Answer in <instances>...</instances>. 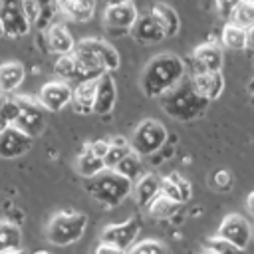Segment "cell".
<instances>
[{"mask_svg": "<svg viewBox=\"0 0 254 254\" xmlns=\"http://www.w3.org/2000/svg\"><path fill=\"white\" fill-rule=\"evenodd\" d=\"M16 248H22V230L18 222L4 218L0 220V254Z\"/></svg>", "mask_w": 254, "mask_h": 254, "instance_id": "cell-26", "label": "cell"}, {"mask_svg": "<svg viewBox=\"0 0 254 254\" xmlns=\"http://www.w3.org/2000/svg\"><path fill=\"white\" fill-rule=\"evenodd\" d=\"M137 16H139V12L131 0H119V2H113L105 8L103 24L107 26V30H111V34L119 36V34H125L131 30Z\"/></svg>", "mask_w": 254, "mask_h": 254, "instance_id": "cell-9", "label": "cell"}, {"mask_svg": "<svg viewBox=\"0 0 254 254\" xmlns=\"http://www.w3.org/2000/svg\"><path fill=\"white\" fill-rule=\"evenodd\" d=\"M161 192L169 198H173L179 204L189 202L190 194H192V187L189 183L187 177H183L181 173H171L167 177L161 179Z\"/></svg>", "mask_w": 254, "mask_h": 254, "instance_id": "cell-18", "label": "cell"}, {"mask_svg": "<svg viewBox=\"0 0 254 254\" xmlns=\"http://www.w3.org/2000/svg\"><path fill=\"white\" fill-rule=\"evenodd\" d=\"M95 87H97V77L95 79H85L79 81L73 87L71 93V103L77 113H93V103H95Z\"/></svg>", "mask_w": 254, "mask_h": 254, "instance_id": "cell-24", "label": "cell"}, {"mask_svg": "<svg viewBox=\"0 0 254 254\" xmlns=\"http://www.w3.org/2000/svg\"><path fill=\"white\" fill-rule=\"evenodd\" d=\"M129 32L133 34L135 40H139L143 44H157V42H161V40L167 38L165 26L161 24V20L153 12H147L143 16H137V20H135V24L131 26Z\"/></svg>", "mask_w": 254, "mask_h": 254, "instance_id": "cell-14", "label": "cell"}, {"mask_svg": "<svg viewBox=\"0 0 254 254\" xmlns=\"http://www.w3.org/2000/svg\"><path fill=\"white\" fill-rule=\"evenodd\" d=\"M246 48L254 52V26H250L246 30Z\"/></svg>", "mask_w": 254, "mask_h": 254, "instance_id": "cell-41", "label": "cell"}, {"mask_svg": "<svg viewBox=\"0 0 254 254\" xmlns=\"http://www.w3.org/2000/svg\"><path fill=\"white\" fill-rule=\"evenodd\" d=\"M119 175H123L125 179H129L131 183H135L141 175H143V161H141V155H137L135 151L127 153L115 167H113Z\"/></svg>", "mask_w": 254, "mask_h": 254, "instance_id": "cell-29", "label": "cell"}, {"mask_svg": "<svg viewBox=\"0 0 254 254\" xmlns=\"http://www.w3.org/2000/svg\"><path fill=\"white\" fill-rule=\"evenodd\" d=\"M75 169L77 173L83 177V179H91L93 175H97L99 171L105 169V163L101 157H97L93 151H89V147L85 145V149L77 155V161H75Z\"/></svg>", "mask_w": 254, "mask_h": 254, "instance_id": "cell-27", "label": "cell"}, {"mask_svg": "<svg viewBox=\"0 0 254 254\" xmlns=\"http://www.w3.org/2000/svg\"><path fill=\"white\" fill-rule=\"evenodd\" d=\"M46 40H48V48L58 56L69 54L75 48V40L64 24H52L46 32Z\"/></svg>", "mask_w": 254, "mask_h": 254, "instance_id": "cell-22", "label": "cell"}, {"mask_svg": "<svg viewBox=\"0 0 254 254\" xmlns=\"http://www.w3.org/2000/svg\"><path fill=\"white\" fill-rule=\"evenodd\" d=\"M2 254H30V252H26L24 248H16V250H8V252H2Z\"/></svg>", "mask_w": 254, "mask_h": 254, "instance_id": "cell-43", "label": "cell"}, {"mask_svg": "<svg viewBox=\"0 0 254 254\" xmlns=\"http://www.w3.org/2000/svg\"><path fill=\"white\" fill-rule=\"evenodd\" d=\"M87 222H89L87 214L83 212L60 210L50 218L46 226V236L56 246H69L83 238L87 230Z\"/></svg>", "mask_w": 254, "mask_h": 254, "instance_id": "cell-5", "label": "cell"}, {"mask_svg": "<svg viewBox=\"0 0 254 254\" xmlns=\"http://www.w3.org/2000/svg\"><path fill=\"white\" fill-rule=\"evenodd\" d=\"M202 254H212V252H206V250H204V252H202Z\"/></svg>", "mask_w": 254, "mask_h": 254, "instance_id": "cell-47", "label": "cell"}, {"mask_svg": "<svg viewBox=\"0 0 254 254\" xmlns=\"http://www.w3.org/2000/svg\"><path fill=\"white\" fill-rule=\"evenodd\" d=\"M244 2H248V4H254V0H244Z\"/></svg>", "mask_w": 254, "mask_h": 254, "instance_id": "cell-46", "label": "cell"}, {"mask_svg": "<svg viewBox=\"0 0 254 254\" xmlns=\"http://www.w3.org/2000/svg\"><path fill=\"white\" fill-rule=\"evenodd\" d=\"M71 85L64 79H54L42 85L40 93H38V101L46 111H62L71 103Z\"/></svg>", "mask_w": 254, "mask_h": 254, "instance_id": "cell-11", "label": "cell"}, {"mask_svg": "<svg viewBox=\"0 0 254 254\" xmlns=\"http://www.w3.org/2000/svg\"><path fill=\"white\" fill-rule=\"evenodd\" d=\"M32 149V137L10 125L0 133V157L2 159H18L24 157Z\"/></svg>", "mask_w": 254, "mask_h": 254, "instance_id": "cell-13", "label": "cell"}, {"mask_svg": "<svg viewBox=\"0 0 254 254\" xmlns=\"http://www.w3.org/2000/svg\"><path fill=\"white\" fill-rule=\"evenodd\" d=\"M220 42L224 48H230V50H244L246 48V30L236 26L234 22H226L224 28H222V36H220Z\"/></svg>", "mask_w": 254, "mask_h": 254, "instance_id": "cell-30", "label": "cell"}, {"mask_svg": "<svg viewBox=\"0 0 254 254\" xmlns=\"http://www.w3.org/2000/svg\"><path fill=\"white\" fill-rule=\"evenodd\" d=\"M0 20L4 26V36L20 38L30 32V22L24 14L22 0H0Z\"/></svg>", "mask_w": 254, "mask_h": 254, "instance_id": "cell-10", "label": "cell"}, {"mask_svg": "<svg viewBox=\"0 0 254 254\" xmlns=\"http://www.w3.org/2000/svg\"><path fill=\"white\" fill-rule=\"evenodd\" d=\"M151 12H153V14L161 20V24L165 26L167 38H173V36L179 34V30H181V20H179L177 12H175L171 6L163 4V2H157V4L151 8Z\"/></svg>", "mask_w": 254, "mask_h": 254, "instance_id": "cell-28", "label": "cell"}, {"mask_svg": "<svg viewBox=\"0 0 254 254\" xmlns=\"http://www.w3.org/2000/svg\"><path fill=\"white\" fill-rule=\"evenodd\" d=\"M58 10L71 22H89L95 14V0H56Z\"/></svg>", "mask_w": 254, "mask_h": 254, "instance_id": "cell-20", "label": "cell"}, {"mask_svg": "<svg viewBox=\"0 0 254 254\" xmlns=\"http://www.w3.org/2000/svg\"><path fill=\"white\" fill-rule=\"evenodd\" d=\"M232 183H234L232 173L226 171V169H220V171L212 173V177H210V185H212L218 192H226V190L232 187Z\"/></svg>", "mask_w": 254, "mask_h": 254, "instance_id": "cell-36", "label": "cell"}, {"mask_svg": "<svg viewBox=\"0 0 254 254\" xmlns=\"http://www.w3.org/2000/svg\"><path fill=\"white\" fill-rule=\"evenodd\" d=\"M159 103L169 117H173L177 121H192L206 111L210 101L204 99L192 87L190 79L183 77L173 89H169L167 93H163L159 97Z\"/></svg>", "mask_w": 254, "mask_h": 254, "instance_id": "cell-2", "label": "cell"}, {"mask_svg": "<svg viewBox=\"0 0 254 254\" xmlns=\"http://www.w3.org/2000/svg\"><path fill=\"white\" fill-rule=\"evenodd\" d=\"M89 147V151H93L97 157H105V153H107V149H109V139H95L93 143H89L87 145Z\"/></svg>", "mask_w": 254, "mask_h": 254, "instance_id": "cell-39", "label": "cell"}, {"mask_svg": "<svg viewBox=\"0 0 254 254\" xmlns=\"http://www.w3.org/2000/svg\"><path fill=\"white\" fill-rule=\"evenodd\" d=\"M192 87L208 101H214L224 91V75L222 71H194L190 77Z\"/></svg>", "mask_w": 254, "mask_h": 254, "instance_id": "cell-16", "label": "cell"}, {"mask_svg": "<svg viewBox=\"0 0 254 254\" xmlns=\"http://www.w3.org/2000/svg\"><path fill=\"white\" fill-rule=\"evenodd\" d=\"M145 208H147V212H149L151 218H155V220H167V218H171V216H175L179 212L181 204L175 202L173 198L165 196L163 192H159Z\"/></svg>", "mask_w": 254, "mask_h": 254, "instance_id": "cell-25", "label": "cell"}, {"mask_svg": "<svg viewBox=\"0 0 254 254\" xmlns=\"http://www.w3.org/2000/svg\"><path fill=\"white\" fill-rule=\"evenodd\" d=\"M139 232H141V222H139L137 216H131L125 222H111V224L103 226L99 238H101V242H107V244H113L117 248L129 250L137 242Z\"/></svg>", "mask_w": 254, "mask_h": 254, "instance_id": "cell-8", "label": "cell"}, {"mask_svg": "<svg viewBox=\"0 0 254 254\" xmlns=\"http://www.w3.org/2000/svg\"><path fill=\"white\" fill-rule=\"evenodd\" d=\"M214 2H216V10L222 18H230L232 10L240 4V0H214Z\"/></svg>", "mask_w": 254, "mask_h": 254, "instance_id": "cell-38", "label": "cell"}, {"mask_svg": "<svg viewBox=\"0 0 254 254\" xmlns=\"http://www.w3.org/2000/svg\"><path fill=\"white\" fill-rule=\"evenodd\" d=\"M230 22H234L236 26H240L244 30L254 26V4H248V2L240 0V4L230 14Z\"/></svg>", "mask_w": 254, "mask_h": 254, "instance_id": "cell-35", "label": "cell"}, {"mask_svg": "<svg viewBox=\"0 0 254 254\" xmlns=\"http://www.w3.org/2000/svg\"><path fill=\"white\" fill-rule=\"evenodd\" d=\"M192 60L196 64V71H220L224 64V52L216 42H206L194 48Z\"/></svg>", "mask_w": 254, "mask_h": 254, "instance_id": "cell-15", "label": "cell"}, {"mask_svg": "<svg viewBox=\"0 0 254 254\" xmlns=\"http://www.w3.org/2000/svg\"><path fill=\"white\" fill-rule=\"evenodd\" d=\"M187 73L185 62L171 52L159 54L147 62V65L141 71V89L147 97H161L169 89H173Z\"/></svg>", "mask_w": 254, "mask_h": 254, "instance_id": "cell-1", "label": "cell"}, {"mask_svg": "<svg viewBox=\"0 0 254 254\" xmlns=\"http://www.w3.org/2000/svg\"><path fill=\"white\" fill-rule=\"evenodd\" d=\"M127 254H171L169 246L157 238H145V240H137Z\"/></svg>", "mask_w": 254, "mask_h": 254, "instance_id": "cell-33", "label": "cell"}, {"mask_svg": "<svg viewBox=\"0 0 254 254\" xmlns=\"http://www.w3.org/2000/svg\"><path fill=\"white\" fill-rule=\"evenodd\" d=\"M22 8H24V14H26L30 26H32V24H38L40 14H42V4H40V0H22Z\"/></svg>", "mask_w": 254, "mask_h": 254, "instance_id": "cell-37", "label": "cell"}, {"mask_svg": "<svg viewBox=\"0 0 254 254\" xmlns=\"http://www.w3.org/2000/svg\"><path fill=\"white\" fill-rule=\"evenodd\" d=\"M133 196L139 206H147L159 192H161V177L155 173H143L135 183H133Z\"/></svg>", "mask_w": 254, "mask_h": 254, "instance_id": "cell-19", "label": "cell"}, {"mask_svg": "<svg viewBox=\"0 0 254 254\" xmlns=\"http://www.w3.org/2000/svg\"><path fill=\"white\" fill-rule=\"evenodd\" d=\"M26 79L24 64L12 60L0 64V93H14Z\"/></svg>", "mask_w": 254, "mask_h": 254, "instance_id": "cell-21", "label": "cell"}, {"mask_svg": "<svg viewBox=\"0 0 254 254\" xmlns=\"http://www.w3.org/2000/svg\"><path fill=\"white\" fill-rule=\"evenodd\" d=\"M246 210L250 212V216H254V190L246 196Z\"/></svg>", "mask_w": 254, "mask_h": 254, "instance_id": "cell-42", "label": "cell"}, {"mask_svg": "<svg viewBox=\"0 0 254 254\" xmlns=\"http://www.w3.org/2000/svg\"><path fill=\"white\" fill-rule=\"evenodd\" d=\"M54 69H56V73H58L64 81H67V79H77V81L93 79V77L87 73V69L77 62V58L73 56V52L64 54V56H58Z\"/></svg>", "mask_w": 254, "mask_h": 254, "instance_id": "cell-23", "label": "cell"}, {"mask_svg": "<svg viewBox=\"0 0 254 254\" xmlns=\"http://www.w3.org/2000/svg\"><path fill=\"white\" fill-rule=\"evenodd\" d=\"M73 56L93 79L99 77L103 71H115L121 64L117 50L107 40L99 38H85L77 42L73 48Z\"/></svg>", "mask_w": 254, "mask_h": 254, "instance_id": "cell-3", "label": "cell"}, {"mask_svg": "<svg viewBox=\"0 0 254 254\" xmlns=\"http://www.w3.org/2000/svg\"><path fill=\"white\" fill-rule=\"evenodd\" d=\"M117 101V87L113 81L111 71H103L97 77V87H95V103H93V113L105 115L113 109Z\"/></svg>", "mask_w": 254, "mask_h": 254, "instance_id": "cell-17", "label": "cell"}, {"mask_svg": "<svg viewBox=\"0 0 254 254\" xmlns=\"http://www.w3.org/2000/svg\"><path fill=\"white\" fill-rule=\"evenodd\" d=\"M216 234H218V236H222V238H226V240H230L232 244H236V246H240V248H244V250H246V246L250 244V238H252L254 230H252L250 222H248L242 214L232 212V214H226V216L222 218V222H220V226H218Z\"/></svg>", "mask_w": 254, "mask_h": 254, "instance_id": "cell-12", "label": "cell"}, {"mask_svg": "<svg viewBox=\"0 0 254 254\" xmlns=\"http://www.w3.org/2000/svg\"><path fill=\"white\" fill-rule=\"evenodd\" d=\"M4 36V26H2V20H0V38Z\"/></svg>", "mask_w": 254, "mask_h": 254, "instance_id": "cell-45", "label": "cell"}, {"mask_svg": "<svg viewBox=\"0 0 254 254\" xmlns=\"http://www.w3.org/2000/svg\"><path fill=\"white\" fill-rule=\"evenodd\" d=\"M167 139H169V131L161 121L145 119L135 127L129 143H131V149L137 155L151 157V155H155L157 151H161L165 147Z\"/></svg>", "mask_w": 254, "mask_h": 254, "instance_id": "cell-6", "label": "cell"}, {"mask_svg": "<svg viewBox=\"0 0 254 254\" xmlns=\"http://www.w3.org/2000/svg\"><path fill=\"white\" fill-rule=\"evenodd\" d=\"M85 190L91 194L93 200H97L103 208H115L119 206L133 190V183L119 175L115 169L105 167L85 183Z\"/></svg>", "mask_w": 254, "mask_h": 254, "instance_id": "cell-4", "label": "cell"}, {"mask_svg": "<svg viewBox=\"0 0 254 254\" xmlns=\"http://www.w3.org/2000/svg\"><path fill=\"white\" fill-rule=\"evenodd\" d=\"M133 149H131V143H129V139H125V137H113V139H109V149H107V153H105V157H103V163H105V167H109V169H113L127 153H131Z\"/></svg>", "mask_w": 254, "mask_h": 254, "instance_id": "cell-31", "label": "cell"}, {"mask_svg": "<svg viewBox=\"0 0 254 254\" xmlns=\"http://www.w3.org/2000/svg\"><path fill=\"white\" fill-rule=\"evenodd\" d=\"M32 254H50L48 250H36V252H32Z\"/></svg>", "mask_w": 254, "mask_h": 254, "instance_id": "cell-44", "label": "cell"}, {"mask_svg": "<svg viewBox=\"0 0 254 254\" xmlns=\"http://www.w3.org/2000/svg\"><path fill=\"white\" fill-rule=\"evenodd\" d=\"M204 250L206 252H212V254H246L244 248L232 244L230 240L214 234V236H208L204 240Z\"/></svg>", "mask_w": 254, "mask_h": 254, "instance_id": "cell-32", "label": "cell"}, {"mask_svg": "<svg viewBox=\"0 0 254 254\" xmlns=\"http://www.w3.org/2000/svg\"><path fill=\"white\" fill-rule=\"evenodd\" d=\"M18 103V117L14 121V127H18L20 131H24L26 135H30L32 139L38 137L44 129V113L46 109L40 105L38 97H28V95H18L14 97Z\"/></svg>", "mask_w": 254, "mask_h": 254, "instance_id": "cell-7", "label": "cell"}, {"mask_svg": "<svg viewBox=\"0 0 254 254\" xmlns=\"http://www.w3.org/2000/svg\"><path fill=\"white\" fill-rule=\"evenodd\" d=\"M93 254H127V250L117 248V246H113V244H107V242H101V240H99V244L95 246Z\"/></svg>", "mask_w": 254, "mask_h": 254, "instance_id": "cell-40", "label": "cell"}, {"mask_svg": "<svg viewBox=\"0 0 254 254\" xmlns=\"http://www.w3.org/2000/svg\"><path fill=\"white\" fill-rule=\"evenodd\" d=\"M16 117H18V103H16V99L0 93V133L6 127L14 125Z\"/></svg>", "mask_w": 254, "mask_h": 254, "instance_id": "cell-34", "label": "cell"}]
</instances>
